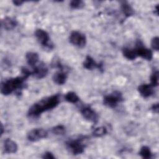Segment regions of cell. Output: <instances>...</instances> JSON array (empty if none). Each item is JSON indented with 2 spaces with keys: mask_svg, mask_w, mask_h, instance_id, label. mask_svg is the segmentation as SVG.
Instances as JSON below:
<instances>
[{
  "mask_svg": "<svg viewBox=\"0 0 159 159\" xmlns=\"http://www.w3.org/2000/svg\"><path fill=\"white\" fill-rule=\"evenodd\" d=\"M84 6V2L83 1L80 0H73L71 1L70 3V6L71 8L74 9H81Z\"/></svg>",
  "mask_w": 159,
  "mask_h": 159,
  "instance_id": "24",
  "label": "cell"
},
{
  "mask_svg": "<svg viewBox=\"0 0 159 159\" xmlns=\"http://www.w3.org/2000/svg\"><path fill=\"white\" fill-rule=\"evenodd\" d=\"M137 57L150 61L153 58V53L150 49L144 47L140 41H138L136 43V48H135Z\"/></svg>",
  "mask_w": 159,
  "mask_h": 159,
  "instance_id": "8",
  "label": "cell"
},
{
  "mask_svg": "<svg viewBox=\"0 0 159 159\" xmlns=\"http://www.w3.org/2000/svg\"><path fill=\"white\" fill-rule=\"evenodd\" d=\"M158 79H159L158 71L156 70L153 72V73L150 76V84L153 87L157 86L158 85Z\"/></svg>",
  "mask_w": 159,
  "mask_h": 159,
  "instance_id": "23",
  "label": "cell"
},
{
  "mask_svg": "<svg viewBox=\"0 0 159 159\" xmlns=\"http://www.w3.org/2000/svg\"><path fill=\"white\" fill-rule=\"evenodd\" d=\"M3 130H4L3 125H2V124H1V135H2V134H3Z\"/></svg>",
  "mask_w": 159,
  "mask_h": 159,
  "instance_id": "29",
  "label": "cell"
},
{
  "mask_svg": "<svg viewBox=\"0 0 159 159\" xmlns=\"http://www.w3.org/2000/svg\"><path fill=\"white\" fill-rule=\"evenodd\" d=\"M139 155L145 159L151 158L152 157V153L149 147L147 146H142L139 151Z\"/></svg>",
  "mask_w": 159,
  "mask_h": 159,
  "instance_id": "20",
  "label": "cell"
},
{
  "mask_svg": "<svg viewBox=\"0 0 159 159\" xmlns=\"http://www.w3.org/2000/svg\"><path fill=\"white\" fill-rule=\"evenodd\" d=\"M81 113L83 117L90 122L96 123L98 121V116L96 112L89 106L83 107L81 109Z\"/></svg>",
  "mask_w": 159,
  "mask_h": 159,
  "instance_id": "9",
  "label": "cell"
},
{
  "mask_svg": "<svg viewBox=\"0 0 159 159\" xmlns=\"http://www.w3.org/2000/svg\"><path fill=\"white\" fill-rule=\"evenodd\" d=\"M67 79V74L63 70L55 73L52 76V80L55 83L58 85H62L65 83Z\"/></svg>",
  "mask_w": 159,
  "mask_h": 159,
  "instance_id": "14",
  "label": "cell"
},
{
  "mask_svg": "<svg viewBox=\"0 0 159 159\" xmlns=\"http://www.w3.org/2000/svg\"><path fill=\"white\" fill-rule=\"evenodd\" d=\"M159 38L158 37H153L151 40V46L152 48L156 51H158L159 49Z\"/></svg>",
  "mask_w": 159,
  "mask_h": 159,
  "instance_id": "25",
  "label": "cell"
},
{
  "mask_svg": "<svg viewBox=\"0 0 159 159\" xmlns=\"http://www.w3.org/2000/svg\"><path fill=\"white\" fill-rule=\"evenodd\" d=\"M122 54L125 58L129 60H134L138 57L135 48L125 47L122 49Z\"/></svg>",
  "mask_w": 159,
  "mask_h": 159,
  "instance_id": "17",
  "label": "cell"
},
{
  "mask_svg": "<svg viewBox=\"0 0 159 159\" xmlns=\"http://www.w3.org/2000/svg\"><path fill=\"white\" fill-rule=\"evenodd\" d=\"M151 110L156 114H158V104L156 103V104H153L152 105V106L151 107Z\"/></svg>",
  "mask_w": 159,
  "mask_h": 159,
  "instance_id": "27",
  "label": "cell"
},
{
  "mask_svg": "<svg viewBox=\"0 0 159 159\" xmlns=\"http://www.w3.org/2000/svg\"><path fill=\"white\" fill-rule=\"evenodd\" d=\"M42 158H46V159H54L55 157L53 156V155L51 152H46L44 154H43Z\"/></svg>",
  "mask_w": 159,
  "mask_h": 159,
  "instance_id": "26",
  "label": "cell"
},
{
  "mask_svg": "<svg viewBox=\"0 0 159 159\" xmlns=\"http://www.w3.org/2000/svg\"><path fill=\"white\" fill-rule=\"evenodd\" d=\"M65 99L67 102L73 104H76L80 101V98L78 95L73 91L68 92L65 96Z\"/></svg>",
  "mask_w": 159,
  "mask_h": 159,
  "instance_id": "19",
  "label": "cell"
},
{
  "mask_svg": "<svg viewBox=\"0 0 159 159\" xmlns=\"http://www.w3.org/2000/svg\"><path fill=\"white\" fill-rule=\"evenodd\" d=\"M1 24L4 29L9 30L14 29L17 26V22L13 18L6 17L1 20Z\"/></svg>",
  "mask_w": 159,
  "mask_h": 159,
  "instance_id": "15",
  "label": "cell"
},
{
  "mask_svg": "<svg viewBox=\"0 0 159 159\" xmlns=\"http://www.w3.org/2000/svg\"><path fill=\"white\" fill-rule=\"evenodd\" d=\"M107 133V130L106 127L101 126L95 128L93 131V135L96 137H101L105 135Z\"/></svg>",
  "mask_w": 159,
  "mask_h": 159,
  "instance_id": "21",
  "label": "cell"
},
{
  "mask_svg": "<svg viewBox=\"0 0 159 159\" xmlns=\"http://www.w3.org/2000/svg\"><path fill=\"white\" fill-rule=\"evenodd\" d=\"M24 2V1H19V0H16V1H12V3L15 5V6H20L21 4H22Z\"/></svg>",
  "mask_w": 159,
  "mask_h": 159,
  "instance_id": "28",
  "label": "cell"
},
{
  "mask_svg": "<svg viewBox=\"0 0 159 159\" xmlns=\"http://www.w3.org/2000/svg\"><path fill=\"white\" fill-rule=\"evenodd\" d=\"M52 132L57 135H63L65 134V127L62 125H58L53 127Z\"/></svg>",
  "mask_w": 159,
  "mask_h": 159,
  "instance_id": "22",
  "label": "cell"
},
{
  "mask_svg": "<svg viewBox=\"0 0 159 159\" xmlns=\"http://www.w3.org/2000/svg\"><path fill=\"white\" fill-rule=\"evenodd\" d=\"M123 101L122 94L118 91H114L104 96L103 103L110 108H115Z\"/></svg>",
  "mask_w": 159,
  "mask_h": 159,
  "instance_id": "3",
  "label": "cell"
},
{
  "mask_svg": "<svg viewBox=\"0 0 159 159\" xmlns=\"http://www.w3.org/2000/svg\"><path fill=\"white\" fill-rule=\"evenodd\" d=\"M66 147L70 153L73 155H79L83 153L85 145L83 139H76L70 140L66 142Z\"/></svg>",
  "mask_w": 159,
  "mask_h": 159,
  "instance_id": "4",
  "label": "cell"
},
{
  "mask_svg": "<svg viewBox=\"0 0 159 159\" xmlns=\"http://www.w3.org/2000/svg\"><path fill=\"white\" fill-rule=\"evenodd\" d=\"M60 102L58 94L52 95L43 98L34 103L28 110L27 115L31 117L39 116L42 113L56 107Z\"/></svg>",
  "mask_w": 159,
  "mask_h": 159,
  "instance_id": "1",
  "label": "cell"
},
{
  "mask_svg": "<svg viewBox=\"0 0 159 159\" xmlns=\"http://www.w3.org/2000/svg\"><path fill=\"white\" fill-rule=\"evenodd\" d=\"M35 36L44 48L52 50L53 48V45L50 42L49 34L45 30L42 29H37L35 32Z\"/></svg>",
  "mask_w": 159,
  "mask_h": 159,
  "instance_id": "5",
  "label": "cell"
},
{
  "mask_svg": "<svg viewBox=\"0 0 159 159\" xmlns=\"http://www.w3.org/2000/svg\"><path fill=\"white\" fill-rule=\"evenodd\" d=\"M83 66L85 69L91 70L94 68H98L99 70L102 69V65L101 63H97L94 59L90 56H86L85 60L83 63Z\"/></svg>",
  "mask_w": 159,
  "mask_h": 159,
  "instance_id": "12",
  "label": "cell"
},
{
  "mask_svg": "<svg viewBox=\"0 0 159 159\" xmlns=\"http://www.w3.org/2000/svg\"><path fill=\"white\" fill-rule=\"evenodd\" d=\"M138 91L144 98L151 96L154 93L153 87L150 84H142L138 88Z\"/></svg>",
  "mask_w": 159,
  "mask_h": 159,
  "instance_id": "11",
  "label": "cell"
},
{
  "mask_svg": "<svg viewBox=\"0 0 159 159\" xmlns=\"http://www.w3.org/2000/svg\"><path fill=\"white\" fill-rule=\"evenodd\" d=\"M48 136V132L42 128L34 129L29 132L27 137L30 142H37L42 139H45Z\"/></svg>",
  "mask_w": 159,
  "mask_h": 159,
  "instance_id": "7",
  "label": "cell"
},
{
  "mask_svg": "<svg viewBox=\"0 0 159 159\" xmlns=\"http://www.w3.org/2000/svg\"><path fill=\"white\" fill-rule=\"evenodd\" d=\"M32 75L35 76L37 79H42L44 78L48 73V68L45 64L41 63L39 65H36L33 68Z\"/></svg>",
  "mask_w": 159,
  "mask_h": 159,
  "instance_id": "10",
  "label": "cell"
},
{
  "mask_svg": "<svg viewBox=\"0 0 159 159\" xmlns=\"http://www.w3.org/2000/svg\"><path fill=\"white\" fill-rule=\"evenodd\" d=\"M25 59L28 65L33 68L37 64L39 60V57L37 53L29 52L25 54Z\"/></svg>",
  "mask_w": 159,
  "mask_h": 159,
  "instance_id": "16",
  "label": "cell"
},
{
  "mask_svg": "<svg viewBox=\"0 0 159 159\" xmlns=\"http://www.w3.org/2000/svg\"><path fill=\"white\" fill-rule=\"evenodd\" d=\"M120 7H121L122 13L126 17H130L131 16L134 15V9H132V7L130 5V4H129L128 2H127V1L122 2Z\"/></svg>",
  "mask_w": 159,
  "mask_h": 159,
  "instance_id": "18",
  "label": "cell"
},
{
  "mask_svg": "<svg viewBox=\"0 0 159 159\" xmlns=\"http://www.w3.org/2000/svg\"><path fill=\"white\" fill-rule=\"evenodd\" d=\"M69 40L72 45L79 48L84 47L86 43V36L78 31H73L70 35Z\"/></svg>",
  "mask_w": 159,
  "mask_h": 159,
  "instance_id": "6",
  "label": "cell"
},
{
  "mask_svg": "<svg viewBox=\"0 0 159 159\" xmlns=\"http://www.w3.org/2000/svg\"><path fill=\"white\" fill-rule=\"evenodd\" d=\"M27 78L21 75L16 78L5 80L1 83V93L5 96L11 94L17 89H21L24 87V82Z\"/></svg>",
  "mask_w": 159,
  "mask_h": 159,
  "instance_id": "2",
  "label": "cell"
},
{
  "mask_svg": "<svg viewBox=\"0 0 159 159\" xmlns=\"http://www.w3.org/2000/svg\"><path fill=\"white\" fill-rule=\"evenodd\" d=\"M18 149L17 143L10 139L5 140L4 143V151L6 153H15Z\"/></svg>",
  "mask_w": 159,
  "mask_h": 159,
  "instance_id": "13",
  "label": "cell"
}]
</instances>
